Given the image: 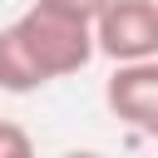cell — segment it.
Returning <instances> with one entry per match:
<instances>
[{
	"mask_svg": "<svg viewBox=\"0 0 158 158\" xmlns=\"http://www.w3.org/2000/svg\"><path fill=\"white\" fill-rule=\"evenodd\" d=\"M25 49L35 54V64L44 69V79H69L79 74L94 54H99V40H94V25L74 20V15H59L49 5H30L20 20H15Z\"/></svg>",
	"mask_w": 158,
	"mask_h": 158,
	"instance_id": "6da1fadb",
	"label": "cell"
},
{
	"mask_svg": "<svg viewBox=\"0 0 158 158\" xmlns=\"http://www.w3.org/2000/svg\"><path fill=\"white\" fill-rule=\"evenodd\" d=\"M94 40L114 64L158 59V0H109L94 20Z\"/></svg>",
	"mask_w": 158,
	"mask_h": 158,
	"instance_id": "7a4b0ae2",
	"label": "cell"
},
{
	"mask_svg": "<svg viewBox=\"0 0 158 158\" xmlns=\"http://www.w3.org/2000/svg\"><path fill=\"white\" fill-rule=\"evenodd\" d=\"M104 104L118 123H128L143 138H158V59H133L114 64L104 84Z\"/></svg>",
	"mask_w": 158,
	"mask_h": 158,
	"instance_id": "3957f363",
	"label": "cell"
},
{
	"mask_svg": "<svg viewBox=\"0 0 158 158\" xmlns=\"http://www.w3.org/2000/svg\"><path fill=\"white\" fill-rule=\"evenodd\" d=\"M44 84H49V79H44V69L35 64V54L25 49L20 30L5 25V30H0V89H5V94H35V89H44Z\"/></svg>",
	"mask_w": 158,
	"mask_h": 158,
	"instance_id": "277c9868",
	"label": "cell"
},
{
	"mask_svg": "<svg viewBox=\"0 0 158 158\" xmlns=\"http://www.w3.org/2000/svg\"><path fill=\"white\" fill-rule=\"evenodd\" d=\"M0 158H35V138L10 118H0Z\"/></svg>",
	"mask_w": 158,
	"mask_h": 158,
	"instance_id": "5b68a950",
	"label": "cell"
},
{
	"mask_svg": "<svg viewBox=\"0 0 158 158\" xmlns=\"http://www.w3.org/2000/svg\"><path fill=\"white\" fill-rule=\"evenodd\" d=\"M40 5H49V10H59V15H74V20L94 25V20L104 15V5H109V0H40Z\"/></svg>",
	"mask_w": 158,
	"mask_h": 158,
	"instance_id": "8992f818",
	"label": "cell"
},
{
	"mask_svg": "<svg viewBox=\"0 0 158 158\" xmlns=\"http://www.w3.org/2000/svg\"><path fill=\"white\" fill-rule=\"evenodd\" d=\"M59 158H104V153H94V148H69V153H59Z\"/></svg>",
	"mask_w": 158,
	"mask_h": 158,
	"instance_id": "52a82bcc",
	"label": "cell"
}]
</instances>
